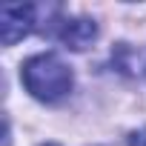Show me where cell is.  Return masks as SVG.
<instances>
[{"label": "cell", "instance_id": "1", "mask_svg": "<svg viewBox=\"0 0 146 146\" xmlns=\"http://www.w3.org/2000/svg\"><path fill=\"white\" fill-rule=\"evenodd\" d=\"M20 80L23 86L37 98V100H46V103H54L60 98H66L72 92V69L57 57V54H35L23 63L20 69Z\"/></svg>", "mask_w": 146, "mask_h": 146}, {"label": "cell", "instance_id": "2", "mask_svg": "<svg viewBox=\"0 0 146 146\" xmlns=\"http://www.w3.org/2000/svg\"><path fill=\"white\" fill-rule=\"evenodd\" d=\"M35 6H3L0 12V32H3V43L12 46L23 35L35 29Z\"/></svg>", "mask_w": 146, "mask_h": 146}, {"label": "cell", "instance_id": "3", "mask_svg": "<svg viewBox=\"0 0 146 146\" xmlns=\"http://www.w3.org/2000/svg\"><path fill=\"white\" fill-rule=\"evenodd\" d=\"M60 40L66 43V46H72V49H86L92 40H95V35H98V26L92 23V20H66V23H60Z\"/></svg>", "mask_w": 146, "mask_h": 146}, {"label": "cell", "instance_id": "4", "mask_svg": "<svg viewBox=\"0 0 146 146\" xmlns=\"http://www.w3.org/2000/svg\"><path fill=\"white\" fill-rule=\"evenodd\" d=\"M129 146H146V129H137L129 135Z\"/></svg>", "mask_w": 146, "mask_h": 146}, {"label": "cell", "instance_id": "5", "mask_svg": "<svg viewBox=\"0 0 146 146\" xmlns=\"http://www.w3.org/2000/svg\"><path fill=\"white\" fill-rule=\"evenodd\" d=\"M46 146H57V143H46Z\"/></svg>", "mask_w": 146, "mask_h": 146}]
</instances>
